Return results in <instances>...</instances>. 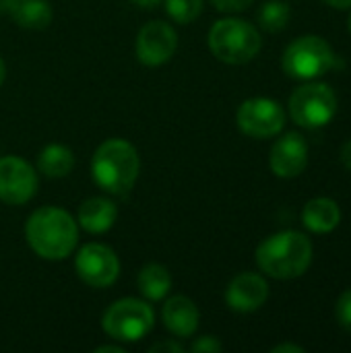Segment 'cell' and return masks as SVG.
Here are the masks:
<instances>
[{"label": "cell", "instance_id": "cell-22", "mask_svg": "<svg viewBox=\"0 0 351 353\" xmlns=\"http://www.w3.org/2000/svg\"><path fill=\"white\" fill-rule=\"evenodd\" d=\"M335 316H337V323L351 333V290L339 296L337 306H335Z\"/></svg>", "mask_w": 351, "mask_h": 353}, {"label": "cell", "instance_id": "cell-28", "mask_svg": "<svg viewBox=\"0 0 351 353\" xmlns=\"http://www.w3.org/2000/svg\"><path fill=\"white\" fill-rule=\"evenodd\" d=\"M323 2H327L329 6H333V8H339V10L351 8V0H323Z\"/></svg>", "mask_w": 351, "mask_h": 353}, {"label": "cell", "instance_id": "cell-24", "mask_svg": "<svg viewBox=\"0 0 351 353\" xmlns=\"http://www.w3.org/2000/svg\"><path fill=\"white\" fill-rule=\"evenodd\" d=\"M213 6L221 12H242L246 10L254 0H211Z\"/></svg>", "mask_w": 351, "mask_h": 353}, {"label": "cell", "instance_id": "cell-31", "mask_svg": "<svg viewBox=\"0 0 351 353\" xmlns=\"http://www.w3.org/2000/svg\"><path fill=\"white\" fill-rule=\"evenodd\" d=\"M4 79H6V64H4V60L0 56V85L4 83Z\"/></svg>", "mask_w": 351, "mask_h": 353}, {"label": "cell", "instance_id": "cell-13", "mask_svg": "<svg viewBox=\"0 0 351 353\" xmlns=\"http://www.w3.org/2000/svg\"><path fill=\"white\" fill-rule=\"evenodd\" d=\"M269 298L267 281L257 273H240L232 279L225 292V302L232 310L248 314L259 310Z\"/></svg>", "mask_w": 351, "mask_h": 353}, {"label": "cell", "instance_id": "cell-30", "mask_svg": "<svg viewBox=\"0 0 351 353\" xmlns=\"http://www.w3.org/2000/svg\"><path fill=\"white\" fill-rule=\"evenodd\" d=\"M95 353H126L120 345H101V347H95Z\"/></svg>", "mask_w": 351, "mask_h": 353}, {"label": "cell", "instance_id": "cell-18", "mask_svg": "<svg viewBox=\"0 0 351 353\" xmlns=\"http://www.w3.org/2000/svg\"><path fill=\"white\" fill-rule=\"evenodd\" d=\"M37 168L48 178H64L74 168V155L68 147L52 143L43 147V151L37 157Z\"/></svg>", "mask_w": 351, "mask_h": 353}, {"label": "cell", "instance_id": "cell-20", "mask_svg": "<svg viewBox=\"0 0 351 353\" xmlns=\"http://www.w3.org/2000/svg\"><path fill=\"white\" fill-rule=\"evenodd\" d=\"M292 8L283 0H269L259 10V25L269 33H279L288 27Z\"/></svg>", "mask_w": 351, "mask_h": 353}, {"label": "cell", "instance_id": "cell-29", "mask_svg": "<svg viewBox=\"0 0 351 353\" xmlns=\"http://www.w3.org/2000/svg\"><path fill=\"white\" fill-rule=\"evenodd\" d=\"M132 4L141 6V8H155L157 4H161L163 0H130Z\"/></svg>", "mask_w": 351, "mask_h": 353}, {"label": "cell", "instance_id": "cell-8", "mask_svg": "<svg viewBox=\"0 0 351 353\" xmlns=\"http://www.w3.org/2000/svg\"><path fill=\"white\" fill-rule=\"evenodd\" d=\"M238 128L252 139H271L285 126V112L279 101L269 97L246 99L236 114Z\"/></svg>", "mask_w": 351, "mask_h": 353}, {"label": "cell", "instance_id": "cell-17", "mask_svg": "<svg viewBox=\"0 0 351 353\" xmlns=\"http://www.w3.org/2000/svg\"><path fill=\"white\" fill-rule=\"evenodd\" d=\"M302 223L314 234H329L341 223V209L333 199L319 196L306 203L302 211Z\"/></svg>", "mask_w": 351, "mask_h": 353}, {"label": "cell", "instance_id": "cell-15", "mask_svg": "<svg viewBox=\"0 0 351 353\" xmlns=\"http://www.w3.org/2000/svg\"><path fill=\"white\" fill-rule=\"evenodd\" d=\"M0 10L23 29H46L54 17L48 0H0Z\"/></svg>", "mask_w": 351, "mask_h": 353}, {"label": "cell", "instance_id": "cell-32", "mask_svg": "<svg viewBox=\"0 0 351 353\" xmlns=\"http://www.w3.org/2000/svg\"><path fill=\"white\" fill-rule=\"evenodd\" d=\"M350 33H351V14H350Z\"/></svg>", "mask_w": 351, "mask_h": 353}, {"label": "cell", "instance_id": "cell-26", "mask_svg": "<svg viewBox=\"0 0 351 353\" xmlns=\"http://www.w3.org/2000/svg\"><path fill=\"white\" fill-rule=\"evenodd\" d=\"M271 353H304V347L294 345V343H281V345H275Z\"/></svg>", "mask_w": 351, "mask_h": 353}, {"label": "cell", "instance_id": "cell-10", "mask_svg": "<svg viewBox=\"0 0 351 353\" xmlns=\"http://www.w3.org/2000/svg\"><path fill=\"white\" fill-rule=\"evenodd\" d=\"M37 192V174L33 165L17 155L0 159V201L6 205H25Z\"/></svg>", "mask_w": 351, "mask_h": 353}, {"label": "cell", "instance_id": "cell-19", "mask_svg": "<svg viewBox=\"0 0 351 353\" xmlns=\"http://www.w3.org/2000/svg\"><path fill=\"white\" fill-rule=\"evenodd\" d=\"M172 290V275L163 265H145L139 273V292L149 302H159Z\"/></svg>", "mask_w": 351, "mask_h": 353}, {"label": "cell", "instance_id": "cell-9", "mask_svg": "<svg viewBox=\"0 0 351 353\" xmlns=\"http://www.w3.org/2000/svg\"><path fill=\"white\" fill-rule=\"evenodd\" d=\"M74 269L83 283L95 290H106L114 285V281L118 279L120 261L110 246L91 242L79 250L74 259Z\"/></svg>", "mask_w": 351, "mask_h": 353}, {"label": "cell", "instance_id": "cell-11", "mask_svg": "<svg viewBox=\"0 0 351 353\" xmlns=\"http://www.w3.org/2000/svg\"><path fill=\"white\" fill-rule=\"evenodd\" d=\"M178 48V35L170 23L151 21L137 35V58L145 66L166 64Z\"/></svg>", "mask_w": 351, "mask_h": 353}, {"label": "cell", "instance_id": "cell-27", "mask_svg": "<svg viewBox=\"0 0 351 353\" xmlns=\"http://www.w3.org/2000/svg\"><path fill=\"white\" fill-rule=\"evenodd\" d=\"M341 163L351 172V141H348L341 149Z\"/></svg>", "mask_w": 351, "mask_h": 353}, {"label": "cell", "instance_id": "cell-7", "mask_svg": "<svg viewBox=\"0 0 351 353\" xmlns=\"http://www.w3.org/2000/svg\"><path fill=\"white\" fill-rule=\"evenodd\" d=\"M337 114V95L325 83H308L290 95V116L298 126L321 128Z\"/></svg>", "mask_w": 351, "mask_h": 353}, {"label": "cell", "instance_id": "cell-3", "mask_svg": "<svg viewBox=\"0 0 351 353\" xmlns=\"http://www.w3.org/2000/svg\"><path fill=\"white\" fill-rule=\"evenodd\" d=\"M141 161L137 149L124 139L103 141L91 159V174L95 184L108 194H128L139 178Z\"/></svg>", "mask_w": 351, "mask_h": 353}, {"label": "cell", "instance_id": "cell-2", "mask_svg": "<svg viewBox=\"0 0 351 353\" xmlns=\"http://www.w3.org/2000/svg\"><path fill=\"white\" fill-rule=\"evenodd\" d=\"M312 263V242L302 232H279L269 236L257 248L259 269L273 279H296Z\"/></svg>", "mask_w": 351, "mask_h": 353}, {"label": "cell", "instance_id": "cell-14", "mask_svg": "<svg viewBox=\"0 0 351 353\" xmlns=\"http://www.w3.org/2000/svg\"><path fill=\"white\" fill-rule=\"evenodd\" d=\"M161 321H163V327L174 337L186 339V337H192L197 333L201 314H199L197 304L190 298H186V296H174V298H170L163 304Z\"/></svg>", "mask_w": 351, "mask_h": 353}, {"label": "cell", "instance_id": "cell-6", "mask_svg": "<svg viewBox=\"0 0 351 353\" xmlns=\"http://www.w3.org/2000/svg\"><path fill=\"white\" fill-rule=\"evenodd\" d=\"M101 327L112 339L122 343H134L153 331L155 314L145 300L122 298L103 312Z\"/></svg>", "mask_w": 351, "mask_h": 353}, {"label": "cell", "instance_id": "cell-5", "mask_svg": "<svg viewBox=\"0 0 351 353\" xmlns=\"http://www.w3.org/2000/svg\"><path fill=\"white\" fill-rule=\"evenodd\" d=\"M337 64L335 52L325 37L319 35H302L294 39L281 58V66L292 79H317L331 70Z\"/></svg>", "mask_w": 351, "mask_h": 353}, {"label": "cell", "instance_id": "cell-1", "mask_svg": "<svg viewBox=\"0 0 351 353\" xmlns=\"http://www.w3.org/2000/svg\"><path fill=\"white\" fill-rule=\"evenodd\" d=\"M25 238L39 259L62 261L77 248L79 223L60 207H41L29 215Z\"/></svg>", "mask_w": 351, "mask_h": 353}, {"label": "cell", "instance_id": "cell-25", "mask_svg": "<svg viewBox=\"0 0 351 353\" xmlns=\"http://www.w3.org/2000/svg\"><path fill=\"white\" fill-rule=\"evenodd\" d=\"M149 352L151 353H161V352L182 353L184 352V347H182L180 343H176V341H159V343L151 345V347H149Z\"/></svg>", "mask_w": 351, "mask_h": 353}, {"label": "cell", "instance_id": "cell-23", "mask_svg": "<svg viewBox=\"0 0 351 353\" xmlns=\"http://www.w3.org/2000/svg\"><path fill=\"white\" fill-rule=\"evenodd\" d=\"M223 350L221 341L213 335H205V337H199L194 339V343L190 345V352L194 353H217Z\"/></svg>", "mask_w": 351, "mask_h": 353}, {"label": "cell", "instance_id": "cell-12", "mask_svg": "<svg viewBox=\"0 0 351 353\" xmlns=\"http://www.w3.org/2000/svg\"><path fill=\"white\" fill-rule=\"evenodd\" d=\"M271 172L279 178H296L308 165V143L300 132H288L271 147Z\"/></svg>", "mask_w": 351, "mask_h": 353}, {"label": "cell", "instance_id": "cell-21", "mask_svg": "<svg viewBox=\"0 0 351 353\" xmlns=\"http://www.w3.org/2000/svg\"><path fill=\"white\" fill-rule=\"evenodd\" d=\"M166 12L180 25L192 23L203 12V0H163Z\"/></svg>", "mask_w": 351, "mask_h": 353}, {"label": "cell", "instance_id": "cell-4", "mask_svg": "<svg viewBox=\"0 0 351 353\" xmlns=\"http://www.w3.org/2000/svg\"><path fill=\"white\" fill-rule=\"evenodd\" d=\"M263 48L259 29L242 19H221L209 31V50L225 64H246Z\"/></svg>", "mask_w": 351, "mask_h": 353}, {"label": "cell", "instance_id": "cell-16", "mask_svg": "<svg viewBox=\"0 0 351 353\" xmlns=\"http://www.w3.org/2000/svg\"><path fill=\"white\" fill-rule=\"evenodd\" d=\"M116 217H118V209L110 199L93 196V199H87L79 207L77 223L89 234H103L112 230V225L116 223Z\"/></svg>", "mask_w": 351, "mask_h": 353}]
</instances>
